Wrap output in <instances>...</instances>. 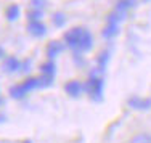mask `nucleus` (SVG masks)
I'll list each match as a JSON object with an SVG mask.
<instances>
[{"instance_id": "21", "label": "nucleus", "mask_w": 151, "mask_h": 143, "mask_svg": "<svg viewBox=\"0 0 151 143\" xmlns=\"http://www.w3.org/2000/svg\"><path fill=\"white\" fill-rule=\"evenodd\" d=\"M26 143H31V142H26Z\"/></svg>"}, {"instance_id": "15", "label": "nucleus", "mask_w": 151, "mask_h": 143, "mask_svg": "<svg viewBox=\"0 0 151 143\" xmlns=\"http://www.w3.org/2000/svg\"><path fill=\"white\" fill-rule=\"evenodd\" d=\"M42 16H44V11L42 10H34L32 8L31 11H27V19L31 21H42Z\"/></svg>"}, {"instance_id": "9", "label": "nucleus", "mask_w": 151, "mask_h": 143, "mask_svg": "<svg viewBox=\"0 0 151 143\" xmlns=\"http://www.w3.org/2000/svg\"><path fill=\"white\" fill-rule=\"evenodd\" d=\"M135 6H137V0H117L116 6H114V11H117V13L125 16L129 10L135 8Z\"/></svg>"}, {"instance_id": "16", "label": "nucleus", "mask_w": 151, "mask_h": 143, "mask_svg": "<svg viewBox=\"0 0 151 143\" xmlns=\"http://www.w3.org/2000/svg\"><path fill=\"white\" fill-rule=\"evenodd\" d=\"M64 23H66V16H64L63 13H56V15L53 16V24H55L56 27L64 26Z\"/></svg>"}, {"instance_id": "3", "label": "nucleus", "mask_w": 151, "mask_h": 143, "mask_svg": "<svg viewBox=\"0 0 151 143\" xmlns=\"http://www.w3.org/2000/svg\"><path fill=\"white\" fill-rule=\"evenodd\" d=\"M124 15H121V13L117 11H111L109 15H108V19H106V26L105 29L101 31V35L105 39H114L117 34H119V27H121V23L124 21Z\"/></svg>"}, {"instance_id": "17", "label": "nucleus", "mask_w": 151, "mask_h": 143, "mask_svg": "<svg viewBox=\"0 0 151 143\" xmlns=\"http://www.w3.org/2000/svg\"><path fill=\"white\" fill-rule=\"evenodd\" d=\"M31 5L34 10H42V11H44V8L47 5V0H31Z\"/></svg>"}, {"instance_id": "10", "label": "nucleus", "mask_w": 151, "mask_h": 143, "mask_svg": "<svg viewBox=\"0 0 151 143\" xmlns=\"http://www.w3.org/2000/svg\"><path fill=\"white\" fill-rule=\"evenodd\" d=\"M63 50H64L63 42L52 40V42H48V45H47V56H48V58H55V56H58Z\"/></svg>"}, {"instance_id": "1", "label": "nucleus", "mask_w": 151, "mask_h": 143, "mask_svg": "<svg viewBox=\"0 0 151 143\" xmlns=\"http://www.w3.org/2000/svg\"><path fill=\"white\" fill-rule=\"evenodd\" d=\"M64 42L71 50H74L76 55H81L93 47V35L87 27H73L64 32Z\"/></svg>"}, {"instance_id": "2", "label": "nucleus", "mask_w": 151, "mask_h": 143, "mask_svg": "<svg viewBox=\"0 0 151 143\" xmlns=\"http://www.w3.org/2000/svg\"><path fill=\"white\" fill-rule=\"evenodd\" d=\"M85 87V93H87L93 101H101L103 93H105V80L103 77H100L96 73H92L90 77L87 79V82L84 84Z\"/></svg>"}, {"instance_id": "14", "label": "nucleus", "mask_w": 151, "mask_h": 143, "mask_svg": "<svg viewBox=\"0 0 151 143\" xmlns=\"http://www.w3.org/2000/svg\"><path fill=\"white\" fill-rule=\"evenodd\" d=\"M19 11H21V10H19V6H18V5H10L8 8H6V13H5L6 19H8V21H16L18 18H19Z\"/></svg>"}, {"instance_id": "8", "label": "nucleus", "mask_w": 151, "mask_h": 143, "mask_svg": "<svg viewBox=\"0 0 151 143\" xmlns=\"http://www.w3.org/2000/svg\"><path fill=\"white\" fill-rule=\"evenodd\" d=\"M27 32H29L32 37H44L47 34V26L42 21H31L27 24Z\"/></svg>"}, {"instance_id": "19", "label": "nucleus", "mask_w": 151, "mask_h": 143, "mask_svg": "<svg viewBox=\"0 0 151 143\" xmlns=\"http://www.w3.org/2000/svg\"><path fill=\"white\" fill-rule=\"evenodd\" d=\"M0 105H3V100L2 98H0Z\"/></svg>"}, {"instance_id": "6", "label": "nucleus", "mask_w": 151, "mask_h": 143, "mask_svg": "<svg viewBox=\"0 0 151 143\" xmlns=\"http://www.w3.org/2000/svg\"><path fill=\"white\" fill-rule=\"evenodd\" d=\"M127 103L132 109H137V111H148V109H151V98H145V96L134 95L127 100Z\"/></svg>"}, {"instance_id": "11", "label": "nucleus", "mask_w": 151, "mask_h": 143, "mask_svg": "<svg viewBox=\"0 0 151 143\" xmlns=\"http://www.w3.org/2000/svg\"><path fill=\"white\" fill-rule=\"evenodd\" d=\"M19 68H21V61L18 58H15V56H8L3 61V71L8 74H13L16 71H19Z\"/></svg>"}, {"instance_id": "5", "label": "nucleus", "mask_w": 151, "mask_h": 143, "mask_svg": "<svg viewBox=\"0 0 151 143\" xmlns=\"http://www.w3.org/2000/svg\"><path fill=\"white\" fill-rule=\"evenodd\" d=\"M40 87H48V85L53 84V80H55V76H56V64L55 61H47L42 64L40 68Z\"/></svg>"}, {"instance_id": "13", "label": "nucleus", "mask_w": 151, "mask_h": 143, "mask_svg": "<svg viewBox=\"0 0 151 143\" xmlns=\"http://www.w3.org/2000/svg\"><path fill=\"white\" fill-rule=\"evenodd\" d=\"M127 143H151V134L148 132H142V134H137L130 138Z\"/></svg>"}, {"instance_id": "7", "label": "nucleus", "mask_w": 151, "mask_h": 143, "mask_svg": "<svg viewBox=\"0 0 151 143\" xmlns=\"http://www.w3.org/2000/svg\"><path fill=\"white\" fill-rule=\"evenodd\" d=\"M64 92L71 96V98H79L85 92V87L81 80H69L64 84Z\"/></svg>"}, {"instance_id": "12", "label": "nucleus", "mask_w": 151, "mask_h": 143, "mask_svg": "<svg viewBox=\"0 0 151 143\" xmlns=\"http://www.w3.org/2000/svg\"><path fill=\"white\" fill-rule=\"evenodd\" d=\"M108 63H109V52H108V50H103V52L96 56V66H98L100 73H105Z\"/></svg>"}, {"instance_id": "18", "label": "nucleus", "mask_w": 151, "mask_h": 143, "mask_svg": "<svg viewBox=\"0 0 151 143\" xmlns=\"http://www.w3.org/2000/svg\"><path fill=\"white\" fill-rule=\"evenodd\" d=\"M3 55H5V52H3V48H2V47H0V60H2V58H3Z\"/></svg>"}, {"instance_id": "20", "label": "nucleus", "mask_w": 151, "mask_h": 143, "mask_svg": "<svg viewBox=\"0 0 151 143\" xmlns=\"http://www.w3.org/2000/svg\"><path fill=\"white\" fill-rule=\"evenodd\" d=\"M145 2H150V0H145Z\"/></svg>"}, {"instance_id": "4", "label": "nucleus", "mask_w": 151, "mask_h": 143, "mask_svg": "<svg viewBox=\"0 0 151 143\" xmlns=\"http://www.w3.org/2000/svg\"><path fill=\"white\" fill-rule=\"evenodd\" d=\"M40 87V80L35 79V77H29L27 80L21 82V84H16L10 88V96L15 100H21L24 98L29 92H32L34 88H39Z\"/></svg>"}]
</instances>
